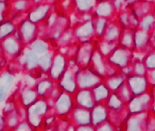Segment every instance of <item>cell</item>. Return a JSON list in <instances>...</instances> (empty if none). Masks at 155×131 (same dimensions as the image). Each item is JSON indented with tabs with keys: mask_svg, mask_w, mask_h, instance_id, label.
<instances>
[]
</instances>
